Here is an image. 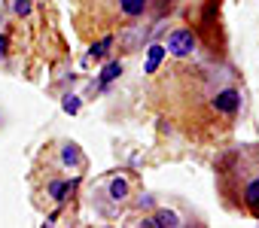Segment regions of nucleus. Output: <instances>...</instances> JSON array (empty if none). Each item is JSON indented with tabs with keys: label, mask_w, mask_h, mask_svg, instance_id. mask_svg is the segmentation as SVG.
I'll list each match as a JSON object with an SVG mask.
<instances>
[{
	"label": "nucleus",
	"mask_w": 259,
	"mask_h": 228,
	"mask_svg": "<svg viewBox=\"0 0 259 228\" xmlns=\"http://www.w3.org/2000/svg\"><path fill=\"white\" fill-rule=\"evenodd\" d=\"M110 46H113V40H110V37H104L98 46H92V58H104V49H110Z\"/></svg>",
	"instance_id": "nucleus-6"
},
{
	"label": "nucleus",
	"mask_w": 259,
	"mask_h": 228,
	"mask_svg": "<svg viewBox=\"0 0 259 228\" xmlns=\"http://www.w3.org/2000/svg\"><path fill=\"white\" fill-rule=\"evenodd\" d=\"M168 52H171L174 58H189V55L195 52V37H192V31L174 28L171 37H168Z\"/></svg>",
	"instance_id": "nucleus-2"
},
{
	"label": "nucleus",
	"mask_w": 259,
	"mask_h": 228,
	"mask_svg": "<svg viewBox=\"0 0 259 228\" xmlns=\"http://www.w3.org/2000/svg\"><path fill=\"white\" fill-rule=\"evenodd\" d=\"M110 19H138L147 13L150 0H110Z\"/></svg>",
	"instance_id": "nucleus-3"
},
{
	"label": "nucleus",
	"mask_w": 259,
	"mask_h": 228,
	"mask_svg": "<svg viewBox=\"0 0 259 228\" xmlns=\"http://www.w3.org/2000/svg\"><path fill=\"white\" fill-rule=\"evenodd\" d=\"M119 70H122L119 64H110V67H107V73H104V82H110V79H113V76H116Z\"/></svg>",
	"instance_id": "nucleus-9"
},
{
	"label": "nucleus",
	"mask_w": 259,
	"mask_h": 228,
	"mask_svg": "<svg viewBox=\"0 0 259 228\" xmlns=\"http://www.w3.org/2000/svg\"><path fill=\"white\" fill-rule=\"evenodd\" d=\"M156 225H183V222H180V216H177V213H168V210H162V213L156 216Z\"/></svg>",
	"instance_id": "nucleus-5"
},
{
	"label": "nucleus",
	"mask_w": 259,
	"mask_h": 228,
	"mask_svg": "<svg viewBox=\"0 0 259 228\" xmlns=\"http://www.w3.org/2000/svg\"><path fill=\"white\" fill-rule=\"evenodd\" d=\"M159 58H162V49H159V46H156V49H150V61H147V70H150V73L156 70V64H159Z\"/></svg>",
	"instance_id": "nucleus-7"
},
{
	"label": "nucleus",
	"mask_w": 259,
	"mask_h": 228,
	"mask_svg": "<svg viewBox=\"0 0 259 228\" xmlns=\"http://www.w3.org/2000/svg\"><path fill=\"white\" fill-rule=\"evenodd\" d=\"M223 177L226 180H238V198L241 204L259 216V152L256 146H247L235 155L226 158L223 164Z\"/></svg>",
	"instance_id": "nucleus-1"
},
{
	"label": "nucleus",
	"mask_w": 259,
	"mask_h": 228,
	"mask_svg": "<svg viewBox=\"0 0 259 228\" xmlns=\"http://www.w3.org/2000/svg\"><path fill=\"white\" fill-rule=\"evenodd\" d=\"M128 192H132V183H128L125 177H113V180L107 183V198L116 201V204H122V201L128 198Z\"/></svg>",
	"instance_id": "nucleus-4"
},
{
	"label": "nucleus",
	"mask_w": 259,
	"mask_h": 228,
	"mask_svg": "<svg viewBox=\"0 0 259 228\" xmlns=\"http://www.w3.org/2000/svg\"><path fill=\"white\" fill-rule=\"evenodd\" d=\"M19 16H28L31 13V0H16V7H13Z\"/></svg>",
	"instance_id": "nucleus-8"
}]
</instances>
